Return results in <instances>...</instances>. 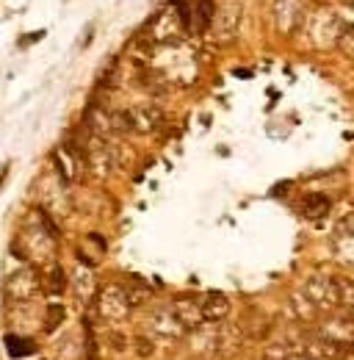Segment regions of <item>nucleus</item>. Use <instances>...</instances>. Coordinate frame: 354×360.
I'll return each instance as SVG.
<instances>
[{"mask_svg": "<svg viewBox=\"0 0 354 360\" xmlns=\"http://www.w3.org/2000/svg\"><path fill=\"white\" fill-rule=\"evenodd\" d=\"M64 319H67L64 305H58V302L47 305V308H44V319H42V333H44V335H53V333H55V330L64 324Z\"/></svg>", "mask_w": 354, "mask_h": 360, "instance_id": "obj_17", "label": "nucleus"}, {"mask_svg": "<svg viewBox=\"0 0 354 360\" xmlns=\"http://www.w3.org/2000/svg\"><path fill=\"white\" fill-rule=\"evenodd\" d=\"M180 31H183V25L177 20L175 8H161L150 20V25L141 31L138 42H144V45H166V42H175Z\"/></svg>", "mask_w": 354, "mask_h": 360, "instance_id": "obj_3", "label": "nucleus"}, {"mask_svg": "<svg viewBox=\"0 0 354 360\" xmlns=\"http://www.w3.org/2000/svg\"><path fill=\"white\" fill-rule=\"evenodd\" d=\"M53 164H55V169H58V175L64 183H75L78 175H81V167L86 164V158H84V153L75 147V141H67V144H61L55 153H53Z\"/></svg>", "mask_w": 354, "mask_h": 360, "instance_id": "obj_7", "label": "nucleus"}, {"mask_svg": "<svg viewBox=\"0 0 354 360\" xmlns=\"http://www.w3.org/2000/svg\"><path fill=\"white\" fill-rule=\"evenodd\" d=\"M302 294L313 302L315 311H335L338 308V280L329 274H313L305 283Z\"/></svg>", "mask_w": 354, "mask_h": 360, "instance_id": "obj_5", "label": "nucleus"}, {"mask_svg": "<svg viewBox=\"0 0 354 360\" xmlns=\"http://www.w3.org/2000/svg\"><path fill=\"white\" fill-rule=\"evenodd\" d=\"M338 280V308L354 319V280L349 277H335Z\"/></svg>", "mask_w": 354, "mask_h": 360, "instance_id": "obj_16", "label": "nucleus"}, {"mask_svg": "<svg viewBox=\"0 0 354 360\" xmlns=\"http://www.w3.org/2000/svg\"><path fill=\"white\" fill-rule=\"evenodd\" d=\"M199 305H202V321L205 324H221L230 314V300L221 291H208L199 300Z\"/></svg>", "mask_w": 354, "mask_h": 360, "instance_id": "obj_10", "label": "nucleus"}, {"mask_svg": "<svg viewBox=\"0 0 354 360\" xmlns=\"http://www.w3.org/2000/svg\"><path fill=\"white\" fill-rule=\"evenodd\" d=\"M285 360H313V358H310L308 352H302V349H288Z\"/></svg>", "mask_w": 354, "mask_h": 360, "instance_id": "obj_21", "label": "nucleus"}, {"mask_svg": "<svg viewBox=\"0 0 354 360\" xmlns=\"http://www.w3.org/2000/svg\"><path fill=\"white\" fill-rule=\"evenodd\" d=\"M44 37V31H34V34H31V37H28V39H20V47H25V45H34V42H39V39H42Z\"/></svg>", "mask_w": 354, "mask_h": 360, "instance_id": "obj_22", "label": "nucleus"}, {"mask_svg": "<svg viewBox=\"0 0 354 360\" xmlns=\"http://www.w3.org/2000/svg\"><path fill=\"white\" fill-rule=\"evenodd\" d=\"M141 335L155 347V344H177L185 335V330L180 327V321L172 316V311H158V314H152L144 321V333Z\"/></svg>", "mask_w": 354, "mask_h": 360, "instance_id": "obj_4", "label": "nucleus"}, {"mask_svg": "<svg viewBox=\"0 0 354 360\" xmlns=\"http://www.w3.org/2000/svg\"><path fill=\"white\" fill-rule=\"evenodd\" d=\"M6 352L8 358H31L37 352V344L28 338V335H20V333H8L6 335Z\"/></svg>", "mask_w": 354, "mask_h": 360, "instance_id": "obj_14", "label": "nucleus"}, {"mask_svg": "<svg viewBox=\"0 0 354 360\" xmlns=\"http://www.w3.org/2000/svg\"><path fill=\"white\" fill-rule=\"evenodd\" d=\"M42 288L47 294H53V297H61V294L67 291V274H64V269H61V266H50Z\"/></svg>", "mask_w": 354, "mask_h": 360, "instance_id": "obj_18", "label": "nucleus"}, {"mask_svg": "<svg viewBox=\"0 0 354 360\" xmlns=\"http://www.w3.org/2000/svg\"><path fill=\"white\" fill-rule=\"evenodd\" d=\"M39 291H42V280L34 271V266H28V264L8 271L6 280H3V297L11 305H28V302H34L39 297Z\"/></svg>", "mask_w": 354, "mask_h": 360, "instance_id": "obj_1", "label": "nucleus"}, {"mask_svg": "<svg viewBox=\"0 0 354 360\" xmlns=\"http://www.w3.org/2000/svg\"><path fill=\"white\" fill-rule=\"evenodd\" d=\"M216 17V3L214 0H197L191 6V31H205Z\"/></svg>", "mask_w": 354, "mask_h": 360, "instance_id": "obj_12", "label": "nucleus"}, {"mask_svg": "<svg viewBox=\"0 0 354 360\" xmlns=\"http://www.w3.org/2000/svg\"><path fill=\"white\" fill-rule=\"evenodd\" d=\"M119 285H122V291H125L131 308H141V305L152 297V288H150L141 277H131V280H125V283H119Z\"/></svg>", "mask_w": 354, "mask_h": 360, "instance_id": "obj_13", "label": "nucleus"}, {"mask_svg": "<svg viewBox=\"0 0 354 360\" xmlns=\"http://www.w3.org/2000/svg\"><path fill=\"white\" fill-rule=\"evenodd\" d=\"M94 311L105 321H125L133 308L128 302V297H125V291H122V285L114 283V285H103L94 294Z\"/></svg>", "mask_w": 354, "mask_h": 360, "instance_id": "obj_2", "label": "nucleus"}, {"mask_svg": "<svg viewBox=\"0 0 354 360\" xmlns=\"http://www.w3.org/2000/svg\"><path fill=\"white\" fill-rule=\"evenodd\" d=\"M188 344H191V349H194L197 355L211 358V355H216L219 333H216V330H208V327L202 324V327H197V330H191V333H188Z\"/></svg>", "mask_w": 354, "mask_h": 360, "instance_id": "obj_11", "label": "nucleus"}, {"mask_svg": "<svg viewBox=\"0 0 354 360\" xmlns=\"http://www.w3.org/2000/svg\"><path fill=\"white\" fill-rule=\"evenodd\" d=\"M86 283L88 285H94V280H91V266L84 264V266H78V271H75V288H78L81 297H91V294L86 291Z\"/></svg>", "mask_w": 354, "mask_h": 360, "instance_id": "obj_19", "label": "nucleus"}, {"mask_svg": "<svg viewBox=\"0 0 354 360\" xmlns=\"http://www.w3.org/2000/svg\"><path fill=\"white\" fill-rule=\"evenodd\" d=\"M172 316L180 321V327H183L185 333H191V330H197V327H202V324H205V321H202V305H199V297H180V300H175V305H172Z\"/></svg>", "mask_w": 354, "mask_h": 360, "instance_id": "obj_9", "label": "nucleus"}, {"mask_svg": "<svg viewBox=\"0 0 354 360\" xmlns=\"http://www.w3.org/2000/svg\"><path fill=\"white\" fill-rule=\"evenodd\" d=\"M125 122H128V131L136 134H152L164 125V111L155 108V105H138L125 111Z\"/></svg>", "mask_w": 354, "mask_h": 360, "instance_id": "obj_8", "label": "nucleus"}, {"mask_svg": "<svg viewBox=\"0 0 354 360\" xmlns=\"http://www.w3.org/2000/svg\"><path fill=\"white\" fill-rule=\"evenodd\" d=\"M302 214L308 219H324L329 214V197H324V194H308L302 200Z\"/></svg>", "mask_w": 354, "mask_h": 360, "instance_id": "obj_15", "label": "nucleus"}, {"mask_svg": "<svg viewBox=\"0 0 354 360\" xmlns=\"http://www.w3.org/2000/svg\"><path fill=\"white\" fill-rule=\"evenodd\" d=\"M108 344H111L114 349H119V352H122V349L128 347V341L122 338V333H108Z\"/></svg>", "mask_w": 354, "mask_h": 360, "instance_id": "obj_20", "label": "nucleus"}, {"mask_svg": "<svg viewBox=\"0 0 354 360\" xmlns=\"http://www.w3.org/2000/svg\"><path fill=\"white\" fill-rule=\"evenodd\" d=\"M313 333L318 338H324V341L349 347V344H354V319L346 314H327L321 316V321L315 324Z\"/></svg>", "mask_w": 354, "mask_h": 360, "instance_id": "obj_6", "label": "nucleus"}]
</instances>
